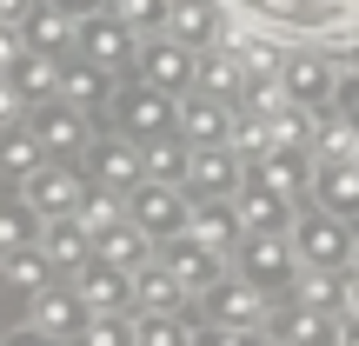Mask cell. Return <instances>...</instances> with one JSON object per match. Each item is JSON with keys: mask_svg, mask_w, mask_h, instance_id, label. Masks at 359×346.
<instances>
[{"mask_svg": "<svg viewBox=\"0 0 359 346\" xmlns=\"http://www.w3.org/2000/svg\"><path fill=\"white\" fill-rule=\"evenodd\" d=\"M293 246H299V273H306V267L346 273V267H353V253H359V233H353V220H346V213H333V206L313 200L306 213L293 220Z\"/></svg>", "mask_w": 359, "mask_h": 346, "instance_id": "6da1fadb", "label": "cell"}, {"mask_svg": "<svg viewBox=\"0 0 359 346\" xmlns=\"http://www.w3.org/2000/svg\"><path fill=\"white\" fill-rule=\"evenodd\" d=\"M20 193L40 206V220H80V206H87L93 180H87V167H74L67 154H47L34 173L20 180Z\"/></svg>", "mask_w": 359, "mask_h": 346, "instance_id": "7a4b0ae2", "label": "cell"}, {"mask_svg": "<svg viewBox=\"0 0 359 346\" xmlns=\"http://www.w3.org/2000/svg\"><path fill=\"white\" fill-rule=\"evenodd\" d=\"M114 120L133 140H160L180 127V93L154 87V80H127V87H114Z\"/></svg>", "mask_w": 359, "mask_h": 346, "instance_id": "3957f363", "label": "cell"}, {"mask_svg": "<svg viewBox=\"0 0 359 346\" xmlns=\"http://www.w3.org/2000/svg\"><path fill=\"white\" fill-rule=\"evenodd\" d=\"M74 53H87V60L107 67V74H140V27L120 20L114 7H107V13H87V20H80V47H74Z\"/></svg>", "mask_w": 359, "mask_h": 346, "instance_id": "277c9868", "label": "cell"}, {"mask_svg": "<svg viewBox=\"0 0 359 346\" xmlns=\"http://www.w3.org/2000/svg\"><path fill=\"white\" fill-rule=\"evenodd\" d=\"M233 273L259 280L266 293L293 286V280H299V246H293V227H286V233H246V240L233 246Z\"/></svg>", "mask_w": 359, "mask_h": 346, "instance_id": "5b68a950", "label": "cell"}, {"mask_svg": "<svg viewBox=\"0 0 359 346\" xmlns=\"http://www.w3.org/2000/svg\"><path fill=\"white\" fill-rule=\"evenodd\" d=\"M127 220H140L154 240H173V233H187V220H193V193L180 187V180H154L147 173L140 187L127 193Z\"/></svg>", "mask_w": 359, "mask_h": 346, "instance_id": "8992f818", "label": "cell"}, {"mask_svg": "<svg viewBox=\"0 0 359 346\" xmlns=\"http://www.w3.org/2000/svg\"><path fill=\"white\" fill-rule=\"evenodd\" d=\"M246 154L233 140H213V147H193V167H187V193L193 200H233L246 187Z\"/></svg>", "mask_w": 359, "mask_h": 346, "instance_id": "52a82bcc", "label": "cell"}, {"mask_svg": "<svg viewBox=\"0 0 359 346\" xmlns=\"http://www.w3.org/2000/svg\"><path fill=\"white\" fill-rule=\"evenodd\" d=\"M339 326H346V313L313 307V300H299V293L266 313V333L286 340V346H339Z\"/></svg>", "mask_w": 359, "mask_h": 346, "instance_id": "ba28073f", "label": "cell"}, {"mask_svg": "<svg viewBox=\"0 0 359 346\" xmlns=\"http://www.w3.org/2000/svg\"><path fill=\"white\" fill-rule=\"evenodd\" d=\"M140 80H154V87H167V93H193L200 87V53L180 34L160 27V40H140Z\"/></svg>", "mask_w": 359, "mask_h": 346, "instance_id": "9c48e42d", "label": "cell"}, {"mask_svg": "<svg viewBox=\"0 0 359 346\" xmlns=\"http://www.w3.org/2000/svg\"><path fill=\"white\" fill-rule=\"evenodd\" d=\"M160 260L187 280V293H206V286H219L233 273V253H219V246L193 240V233H173V240H160Z\"/></svg>", "mask_w": 359, "mask_h": 346, "instance_id": "30bf717a", "label": "cell"}, {"mask_svg": "<svg viewBox=\"0 0 359 346\" xmlns=\"http://www.w3.org/2000/svg\"><path fill=\"white\" fill-rule=\"evenodd\" d=\"M200 307H206V320H219V326H266V286L246 280V273H226L219 286L200 293Z\"/></svg>", "mask_w": 359, "mask_h": 346, "instance_id": "8fae6325", "label": "cell"}, {"mask_svg": "<svg viewBox=\"0 0 359 346\" xmlns=\"http://www.w3.org/2000/svg\"><path fill=\"white\" fill-rule=\"evenodd\" d=\"M233 114H240V100H226V93H213V87L180 93V133H187L193 147L233 140Z\"/></svg>", "mask_w": 359, "mask_h": 346, "instance_id": "7c38bea8", "label": "cell"}, {"mask_svg": "<svg viewBox=\"0 0 359 346\" xmlns=\"http://www.w3.org/2000/svg\"><path fill=\"white\" fill-rule=\"evenodd\" d=\"M34 133L47 140V154H67V160H80L93 147V127H87V107H74L60 93V100H40L34 107Z\"/></svg>", "mask_w": 359, "mask_h": 346, "instance_id": "4fadbf2b", "label": "cell"}, {"mask_svg": "<svg viewBox=\"0 0 359 346\" xmlns=\"http://www.w3.org/2000/svg\"><path fill=\"white\" fill-rule=\"evenodd\" d=\"M87 173L107 180V187L133 193L147 180V140H133V133H114V140H93L87 147Z\"/></svg>", "mask_w": 359, "mask_h": 346, "instance_id": "5bb4252c", "label": "cell"}, {"mask_svg": "<svg viewBox=\"0 0 359 346\" xmlns=\"http://www.w3.org/2000/svg\"><path fill=\"white\" fill-rule=\"evenodd\" d=\"M27 320L47 326V333H60V340H80V326L93 320V307L80 300L74 280H53V286H40V293L27 300Z\"/></svg>", "mask_w": 359, "mask_h": 346, "instance_id": "9a60e30c", "label": "cell"}, {"mask_svg": "<svg viewBox=\"0 0 359 346\" xmlns=\"http://www.w3.org/2000/svg\"><path fill=\"white\" fill-rule=\"evenodd\" d=\"M233 200H240L246 233H286L299 220V200H293V193H280L273 180H253V173H246V187L233 193Z\"/></svg>", "mask_w": 359, "mask_h": 346, "instance_id": "2e32d148", "label": "cell"}, {"mask_svg": "<svg viewBox=\"0 0 359 346\" xmlns=\"http://www.w3.org/2000/svg\"><path fill=\"white\" fill-rule=\"evenodd\" d=\"M167 34H180L193 53H206V47H226V7L219 0H173L167 7Z\"/></svg>", "mask_w": 359, "mask_h": 346, "instance_id": "e0dca14e", "label": "cell"}, {"mask_svg": "<svg viewBox=\"0 0 359 346\" xmlns=\"http://www.w3.org/2000/svg\"><path fill=\"white\" fill-rule=\"evenodd\" d=\"M74 286H80V300H87L93 313H133V273L114 267V260H100V253L74 273Z\"/></svg>", "mask_w": 359, "mask_h": 346, "instance_id": "ac0fdd59", "label": "cell"}, {"mask_svg": "<svg viewBox=\"0 0 359 346\" xmlns=\"http://www.w3.org/2000/svg\"><path fill=\"white\" fill-rule=\"evenodd\" d=\"M193 240L219 246V253H233V246L246 240V220H240V200H193V220H187Z\"/></svg>", "mask_w": 359, "mask_h": 346, "instance_id": "d6986e66", "label": "cell"}, {"mask_svg": "<svg viewBox=\"0 0 359 346\" xmlns=\"http://www.w3.org/2000/svg\"><path fill=\"white\" fill-rule=\"evenodd\" d=\"M180 307H187V280L167 260H147L133 273V313H180Z\"/></svg>", "mask_w": 359, "mask_h": 346, "instance_id": "ffe728a7", "label": "cell"}, {"mask_svg": "<svg viewBox=\"0 0 359 346\" xmlns=\"http://www.w3.org/2000/svg\"><path fill=\"white\" fill-rule=\"evenodd\" d=\"M93 253L114 260V267H127V273H140L147 260H154V233H147L140 220H114L107 233H93Z\"/></svg>", "mask_w": 359, "mask_h": 346, "instance_id": "44dd1931", "label": "cell"}, {"mask_svg": "<svg viewBox=\"0 0 359 346\" xmlns=\"http://www.w3.org/2000/svg\"><path fill=\"white\" fill-rule=\"evenodd\" d=\"M40 246H47V260L60 267V280H74V273L93 260V233H87V220H47Z\"/></svg>", "mask_w": 359, "mask_h": 346, "instance_id": "7402d4cb", "label": "cell"}, {"mask_svg": "<svg viewBox=\"0 0 359 346\" xmlns=\"http://www.w3.org/2000/svg\"><path fill=\"white\" fill-rule=\"evenodd\" d=\"M280 80H286V100L313 107V114H320L326 100H339V74H333L326 60H286V67H280Z\"/></svg>", "mask_w": 359, "mask_h": 346, "instance_id": "603a6c76", "label": "cell"}, {"mask_svg": "<svg viewBox=\"0 0 359 346\" xmlns=\"http://www.w3.org/2000/svg\"><path fill=\"white\" fill-rule=\"evenodd\" d=\"M313 200L333 206V213H346V220H359V160H320Z\"/></svg>", "mask_w": 359, "mask_h": 346, "instance_id": "cb8c5ba5", "label": "cell"}, {"mask_svg": "<svg viewBox=\"0 0 359 346\" xmlns=\"http://www.w3.org/2000/svg\"><path fill=\"white\" fill-rule=\"evenodd\" d=\"M20 34L34 40L40 53H53V60H60L67 47H80V20H74V13H60V7H47V0L27 13V27H20Z\"/></svg>", "mask_w": 359, "mask_h": 346, "instance_id": "d4e9b609", "label": "cell"}, {"mask_svg": "<svg viewBox=\"0 0 359 346\" xmlns=\"http://www.w3.org/2000/svg\"><path fill=\"white\" fill-rule=\"evenodd\" d=\"M53 280H60V267H53V260H47V246H13V253H7V286H13V293H20V300H34L40 293V286H53Z\"/></svg>", "mask_w": 359, "mask_h": 346, "instance_id": "484cf974", "label": "cell"}, {"mask_svg": "<svg viewBox=\"0 0 359 346\" xmlns=\"http://www.w3.org/2000/svg\"><path fill=\"white\" fill-rule=\"evenodd\" d=\"M40 233H47V220H40V206L27 200L20 187H13V200L0 206V253H13V246H34Z\"/></svg>", "mask_w": 359, "mask_h": 346, "instance_id": "4316f807", "label": "cell"}, {"mask_svg": "<svg viewBox=\"0 0 359 346\" xmlns=\"http://www.w3.org/2000/svg\"><path fill=\"white\" fill-rule=\"evenodd\" d=\"M133 346H200V326L180 313H133Z\"/></svg>", "mask_w": 359, "mask_h": 346, "instance_id": "83f0119b", "label": "cell"}, {"mask_svg": "<svg viewBox=\"0 0 359 346\" xmlns=\"http://www.w3.org/2000/svg\"><path fill=\"white\" fill-rule=\"evenodd\" d=\"M200 87H213V93H226V100H240L246 60H240L233 47H206V53H200Z\"/></svg>", "mask_w": 359, "mask_h": 346, "instance_id": "f1b7e54d", "label": "cell"}, {"mask_svg": "<svg viewBox=\"0 0 359 346\" xmlns=\"http://www.w3.org/2000/svg\"><path fill=\"white\" fill-rule=\"evenodd\" d=\"M60 93H67L74 107H93V100H107V93H114V74H107V67H93L87 53H80V60L60 74Z\"/></svg>", "mask_w": 359, "mask_h": 346, "instance_id": "f546056e", "label": "cell"}, {"mask_svg": "<svg viewBox=\"0 0 359 346\" xmlns=\"http://www.w3.org/2000/svg\"><path fill=\"white\" fill-rule=\"evenodd\" d=\"M40 160H47V140L34 133V120H20V127H7V180H13V187H20V180L34 173Z\"/></svg>", "mask_w": 359, "mask_h": 346, "instance_id": "4dcf8cb0", "label": "cell"}, {"mask_svg": "<svg viewBox=\"0 0 359 346\" xmlns=\"http://www.w3.org/2000/svg\"><path fill=\"white\" fill-rule=\"evenodd\" d=\"M320 160H359V120H320V140H313Z\"/></svg>", "mask_w": 359, "mask_h": 346, "instance_id": "1f68e13d", "label": "cell"}, {"mask_svg": "<svg viewBox=\"0 0 359 346\" xmlns=\"http://www.w3.org/2000/svg\"><path fill=\"white\" fill-rule=\"evenodd\" d=\"M74 346H133V320H127V313H93Z\"/></svg>", "mask_w": 359, "mask_h": 346, "instance_id": "d6a6232c", "label": "cell"}, {"mask_svg": "<svg viewBox=\"0 0 359 346\" xmlns=\"http://www.w3.org/2000/svg\"><path fill=\"white\" fill-rule=\"evenodd\" d=\"M226 47H233V53H240V60H246V74H280V67H286L280 53H273L266 40H253V34H233Z\"/></svg>", "mask_w": 359, "mask_h": 346, "instance_id": "836d02e7", "label": "cell"}, {"mask_svg": "<svg viewBox=\"0 0 359 346\" xmlns=\"http://www.w3.org/2000/svg\"><path fill=\"white\" fill-rule=\"evenodd\" d=\"M167 7L173 0H114V13L133 20V27H167Z\"/></svg>", "mask_w": 359, "mask_h": 346, "instance_id": "e575fe53", "label": "cell"}, {"mask_svg": "<svg viewBox=\"0 0 359 346\" xmlns=\"http://www.w3.org/2000/svg\"><path fill=\"white\" fill-rule=\"evenodd\" d=\"M253 340H259V326H219V320L200 326V346H253Z\"/></svg>", "mask_w": 359, "mask_h": 346, "instance_id": "d590c367", "label": "cell"}, {"mask_svg": "<svg viewBox=\"0 0 359 346\" xmlns=\"http://www.w3.org/2000/svg\"><path fill=\"white\" fill-rule=\"evenodd\" d=\"M7 346H74V340L47 333V326H34V320H20V326H13V340H7Z\"/></svg>", "mask_w": 359, "mask_h": 346, "instance_id": "8d00e7d4", "label": "cell"}, {"mask_svg": "<svg viewBox=\"0 0 359 346\" xmlns=\"http://www.w3.org/2000/svg\"><path fill=\"white\" fill-rule=\"evenodd\" d=\"M339 114L359 120V74H339Z\"/></svg>", "mask_w": 359, "mask_h": 346, "instance_id": "74e56055", "label": "cell"}, {"mask_svg": "<svg viewBox=\"0 0 359 346\" xmlns=\"http://www.w3.org/2000/svg\"><path fill=\"white\" fill-rule=\"evenodd\" d=\"M47 7L74 13V20H87V13H107V7H114V0H47Z\"/></svg>", "mask_w": 359, "mask_h": 346, "instance_id": "f35d334b", "label": "cell"}, {"mask_svg": "<svg viewBox=\"0 0 359 346\" xmlns=\"http://www.w3.org/2000/svg\"><path fill=\"white\" fill-rule=\"evenodd\" d=\"M34 7H40V0H0V27H27Z\"/></svg>", "mask_w": 359, "mask_h": 346, "instance_id": "ab89813d", "label": "cell"}, {"mask_svg": "<svg viewBox=\"0 0 359 346\" xmlns=\"http://www.w3.org/2000/svg\"><path fill=\"white\" fill-rule=\"evenodd\" d=\"M339 313L359 320V267H346V300H339Z\"/></svg>", "mask_w": 359, "mask_h": 346, "instance_id": "60d3db41", "label": "cell"}, {"mask_svg": "<svg viewBox=\"0 0 359 346\" xmlns=\"http://www.w3.org/2000/svg\"><path fill=\"white\" fill-rule=\"evenodd\" d=\"M353 267H359V253H353Z\"/></svg>", "mask_w": 359, "mask_h": 346, "instance_id": "b9f144b4", "label": "cell"}]
</instances>
